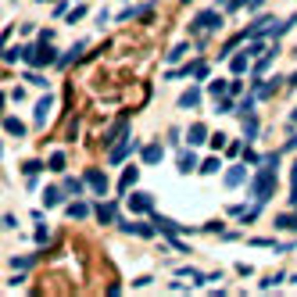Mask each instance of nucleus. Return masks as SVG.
Returning a JSON list of instances; mask_svg holds the SVG:
<instances>
[{
    "label": "nucleus",
    "mask_w": 297,
    "mask_h": 297,
    "mask_svg": "<svg viewBox=\"0 0 297 297\" xmlns=\"http://www.w3.org/2000/svg\"><path fill=\"white\" fill-rule=\"evenodd\" d=\"M201 172H208V176H211V172H219V158H208V161L201 165Z\"/></svg>",
    "instance_id": "25"
},
{
    "label": "nucleus",
    "mask_w": 297,
    "mask_h": 297,
    "mask_svg": "<svg viewBox=\"0 0 297 297\" xmlns=\"http://www.w3.org/2000/svg\"><path fill=\"white\" fill-rule=\"evenodd\" d=\"M290 125H297V108H293V115H290Z\"/></svg>",
    "instance_id": "28"
},
{
    "label": "nucleus",
    "mask_w": 297,
    "mask_h": 297,
    "mask_svg": "<svg viewBox=\"0 0 297 297\" xmlns=\"http://www.w3.org/2000/svg\"><path fill=\"white\" fill-rule=\"evenodd\" d=\"M229 68H233V72H243V68H247V51H243V54H236V58L229 61Z\"/></svg>",
    "instance_id": "21"
},
{
    "label": "nucleus",
    "mask_w": 297,
    "mask_h": 297,
    "mask_svg": "<svg viewBox=\"0 0 297 297\" xmlns=\"http://www.w3.org/2000/svg\"><path fill=\"white\" fill-rule=\"evenodd\" d=\"M129 208H133V211H151L154 201H151V193H147V197H143V193H133V197H129Z\"/></svg>",
    "instance_id": "6"
},
{
    "label": "nucleus",
    "mask_w": 297,
    "mask_h": 297,
    "mask_svg": "<svg viewBox=\"0 0 297 297\" xmlns=\"http://www.w3.org/2000/svg\"><path fill=\"white\" fill-rule=\"evenodd\" d=\"M68 215H72V219H86V215H90V204H72Z\"/></svg>",
    "instance_id": "18"
},
{
    "label": "nucleus",
    "mask_w": 297,
    "mask_h": 297,
    "mask_svg": "<svg viewBox=\"0 0 297 297\" xmlns=\"http://www.w3.org/2000/svg\"><path fill=\"white\" fill-rule=\"evenodd\" d=\"M39 168H43V161H25V176L36 179V176H39Z\"/></svg>",
    "instance_id": "23"
},
{
    "label": "nucleus",
    "mask_w": 297,
    "mask_h": 297,
    "mask_svg": "<svg viewBox=\"0 0 297 297\" xmlns=\"http://www.w3.org/2000/svg\"><path fill=\"white\" fill-rule=\"evenodd\" d=\"M186 54V43H179V47H172V51H168V61H179Z\"/></svg>",
    "instance_id": "27"
},
{
    "label": "nucleus",
    "mask_w": 297,
    "mask_h": 297,
    "mask_svg": "<svg viewBox=\"0 0 297 297\" xmlns=\"http://www.w3.org/2000/svg\"><path fill=\"white\" fill-rule=\"evenodd\" d=\"M129 147H133L129 140H122V147H115V151H111V165H118V161H125V154H129Z\"/></svg>",
    "instance_id": "14"
},
{
    "label": "nucleus",
    "mask_w": 297,
    "mask_h": 297,
    "mask_svg": "<svg viewBox=\"0 0 297 297\" xmlns=\"http://www.w3.org/2000/svg\"><path fill=\"white\" fill-rule=\"evenodd\" d=\"M254 193V204H265L272 193H276V172H272V168H265V176H258V179H254V186H251Z\"/></svg>",
    "instance_id": "1"
},
{
    "label": "nucleus",
    "mask_w": 297,
    "mask_h": 297,
    "mask_svg": "<svg viewBox=\"0 0 297 297\" xmlns=\"http://www.w3.org/2000/svg\"><path fill=\"white\" fill-rule=\"evenodd\" d=\"M61 197H65V193H61V186H51V190H47V208H54Z\"/></svg>",
    "instance_id": "22"
},
{
    "label": "nucleus",
    "mask_w": 297,
    "mask_h": 297,
    "mask_svg": "<svg viewBox=\"0 0 297 297\" xmlns=\"http://www.w3.org/2000/svg\"><path fill=\"white\" fill-rule=\"evenodd\" d=\"M136 183V165H129V168H125V172H122V179H118V193H125V190H129Z\"/></svg>",
    "instance_id": "7"
},
{
    "label": "nucleus",
    "mask_w": 297,
    "mask_h": 297,
    "mask_svg": "<svg viewBox=\"0 0 297 297\" xmlns=\"http://www.w3.org/2000/svg\"><path fill=\"white\" fill-rule=\"evenodd\" d=\"M118 229H122V233H136V236H151V233H154L147 222H118Z\"/></svg>",
    "instance_id": "5"
},
{
    "label": "nucleus",
    "mask_w": 297,
    "mask_h": 297,
    "mask_svg": "<svg viewBox=\"0 0 297 297\" xmlns=\"http://www.w3.org/2000/svg\"><path fill=\"white\" fill-rule=\"evenodd\" d=\"M222 25V18H219V11H201L197 18H193V29H204V32H215Z\"/></svg>",
    "instance_id": "3"
},
{
    "label": "nucleus",
    "mask_w": 297,
    "mask_h": 297,
    "mask_svg": "<svg viewBox=\"0 0 297 297\" xmlns=\"http://www.w3.org/2000/svg\"><path fill=\"white\" fill-rule=\"evenodd\" d=\"M243 176H247V172H243V165H233L229 172H226V186H240V183H243Z\"/></svg>",
    "instance_id": "9"
},
{
    "label": "nucleus",
    "mask_w": 297,
    "mask_h": 297,
    "mask_svg": "<svg viewBox=\"0 0 297 297\" xmlns=\"http://www.w3.org/2000/svg\"><path fill=\"white\" fill-rule=\"evenodd\" d=\"M243 133H247V140H254V133H258V118H254V115L243 118Z\"/></svg>",
    "instance_id": "16"
},
{
    "label": "nucleus",
    "mask_w": 297,
    "mask_h": 297,
    "mask_svg": "<svg viewBox=\"0 0 297 297\" xmlns=\"http://www.w3.org/2000/svg\"><path fill=\"white\" fill-rule=\"evenodd\" d=\"M0 111H4V93H0Z\"/></svg>",
    "instance_id": "29"
},
{
    "label": "nucleus",
    "mask_w": 297,
    "mask_h": 297,
    "mask_svg": "<svg viewBox=\"0 0 297 297\" xmlns=\"http://www.w3.org/2000/svg\"><path fill=\"white\" fill-rule=\"evenodd\" d=\"M51 108H54V104H51V97H43V101L36 104V125H43V122H47V111H51Z\"/></svg>",
    "instance_id": "12"
},
{
    "label": "nucleus",
    "mask_w": 297,
    "mask_h": 297,
    "mask_svg": "<svg viewBox=\"0 0 297 297\" xmlns=\"http://www.w3.org/2000/svg\"><path fill=\"white\" fill-rule=\"evenodd\" d=\"M197 104H201V90H197V86L186 90V93L179 97V108H197Z\"/></svg>",
    "instance_id": "11"
},
{
    "label": "nucleus",
    "mask_w": 297,
    "mask_h": 297,
    "mask_svg": "<svg viewBox=\"0 0 297 297\" xmlns=\"http://www.w3.org/2000/svg\"><path fill=\"white\" fill-rule=\"evenodd\" d=\"M82 51H86V43H75V47H72V51H68L65 58H58V65L65 68V65H72V61H79V58H82Z\"/></svg>",
    "instance_id": "10"
},
{
    "label": "nucleus",
    "mask_w": 297,
    "mask_h": 297,
    "mask_svg": "<svg viewBox=\"0 0 297 297\" xmlns=\"http://www.w3.org/2000/svg\"><path fill=\"white\" fill-rule=\"evenodd\" d=\"M22 58H25L29 65H39V68L51 65V61H58V58H54V51L47 47V39H39L36 47H22Z\"/></svg>",
    "instance_id": "2"
},
{
    "label": "nucleus",
    "mask_w": 297,
    "mask_h": 297,
    "mask_svg": "<svg viewBox=\"0 0 297 297\" xmlns=\"http://www.w3.org/2000/svg\"><path fill=\"white\" fill-rule=\"evenodd\" d=\"M25 82H32V86H47V79L39 75V72H29V75H25Z\"/></svg>",
    "instance_id": "26"
},
{
    "label": "nucleus",
    "mask_w": 297,
    "mask_h": 297,
    "mask_svg": "<svg viewBox=\"0 0 297 297\" xmlns=\"http://www.w3.org/2000/svg\"><path fill=\"white\" fill-rule=\"evenodd\" d=\"M86 183L93 186V193H108V179H104L101 168H90V172H86Z\"/></svg>",
    "instance_id": "4"
},
{
    "label": "nucleus",
    "mask_w": 297,
    "mask_h": 297,
    "mask_svg": "<svg viewBox=\"0 0 297 297\" xmlns=\"http://www.w3.org/2000/svg\"><path fill=\"white\" fill-rule=\"evenodd\" d=\"M276 226H279V229H293V233H297V215H290V211H286V215H279V219H276Z\"/></svg>",
    "instance_id": "15"
},
{
    "label": "nucleus",
    "mask_w": 297,
    "mask_h": 297,
    "mask_svg": "<svg viewBox=\"0 0 297 297\" xmlns=\"http://www.w3.org/2000/svg\"><path fill=\"white\" fill-rule=\"evenodd\" d=\"M65 165H68V161H65V154L58 151V154H51V165H47V168H54V172H65Z\"/></svg>",
    "instance_id": "20"
},
{
    "label": "nucleus",
    "mask_w": 297,
    "mask_h": 297,
    "mask_svg": "<svg viewBox=\"0 0 297 297\" xmlns=\"http://www.w3.org/2000/svg\"><path fill=\"white\" fill-rule=\"evenodd\" d=\"M193 165H197L193 154H183V158H179V172H193Z\"/></svg>",
    "instance_id": "24"
},
{
    "label": "nucleus",
    "mask_w": 297,
    "mask_h": 297,
    "mask_svg": "<svg viewBox=\"0 0 297 297\" xmlns=\"http://www.w3.org/2000/svg\"><path fill=\"white\" fill-rule=\"evenodd\" d=\"M4 129H8V133H15V136H22V133H25V125H22L18 118H4Z\"/></svg>",
    "instance_id": "17"
},
{
    "label": "nucleus",
    "mask_w": 297,
    "mask_h": 297,
    "mask_svg": "<svg viewBox=\"0 0 297 297\" xmlns=\"http://www.w3.org/2000/svg\"><path fill=\"white\" fill-rule=\"evenodd\" d=\"M143 161H147V165H158V161H161V147H158V143L143 147Z\"/></svg>",
    "instance_id": "13"
},
{
    "label": "nucleus",
    "mask_w": 297,
    "mask_h": 297,
    "mask_svg": "<svg viewBox=\"0 0 297 297\" xmlns=\"http://www.w3.org/2000/svg\"><path fill=\"white\" fill-rule=\"evenodd\" d=\"M115 215H118V208H115L111 201H104V204L97 208V219H101V222H115Z\"/></svg>",
    "instance_id": "8"
},
{
    "label": "nucleus",
    "mask_w": 297,
    "mask_h": 297,
    "mask_svg": "<svg viewBox=\"0 0 297 297\" xmlns=\"http://www.w3.org/2000/svg\"><path fill=\"white\" fill-rule=\"evenodd\" d=\"M204 136H208L204 125H193V129H190V143H193V147H197V143H204Z\"/></svg>",
    "instance_id": "19"
}]
</instances>
